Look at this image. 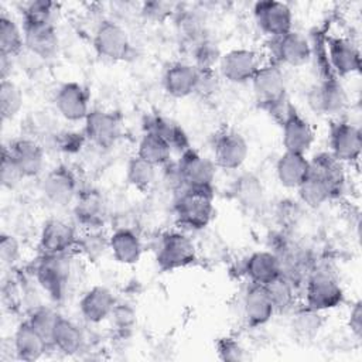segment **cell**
<instances>
[{"label":"cell","instance_id":"6da1fadb","mask_svg":"<svg viewBox=\"0 0 362 362\" xmlns=\"http://www.w3.org/2000/svg\"><path fill=\"white\" fill-rule=\"evenodd\" d=\"M250 83L256 102L281 122L290 106L287 100V81L281 66L276 62L262 64Z\"/></svg>","mask_w":362,"mask_h":362},{"label":"cell","instance_id":"7a4b0ae2","mask_svg":"<svg viewBox=\"0 0 362 362\" xmlns=\"http://www.w3.org/2000/svg\"><path fill=\"white\" fill-rule=\"evenodd\" d=\"M344 301L339 280L327 264H314L304 281V305L315 311H327Z\"/></svg>","mask_w":362,"mask_h":362},{"label":"cell","instance_id":"3957f363","mask_svg":"<svg viewBox=\"0 0 362 362\" xmlns=\"http://www.w3.org/2000/svg\"><path fill=\"white\" fill-rule=\"evenodd\" d=\"M174 209L177 221L182 228L201 230L214 218V191L185 188L178 195Z\"/></svg>","mask_w":362,"mask_h":362},{"label":"cell","instance_id":"277c9868","mask_svg":"<svg viewBox=\"0 0 362 362\" xmlns=\"http://www.w3.org/2000/svg\"><path fill=\"white\" fill-rule=\"evenodd\" d=\"M69 276L71 260L68 253L41 255L34 267V277L38 286L54 301H59L65 296Z\"/></svg>","mask_w":362,"mask_h":362},{"label":"cell","instance_id":"5b68a950","mask_svg":"<svg viewBox=\"0 0 362 362\" xmlns=\"http://www.w3.org/2000/svg\"><path fill=\"white\" fill-rule=\"evenodd\" d=\"M195 259V245L185 233L173 230L161 236L156 252V262L161 270H177L189 266Z\"/></svg>","mask_w":362,"mask_h":362},{"label":"cell","instance_id":"8992f818","mask_svg":"<svg viewBox=\"0 0 362 362\" xmlns=\"http://www.w3.org/2000/svg\"><path fill=\"white\" fill-rule=\"evenodd\" d=\"M307 105L317 115L338 116L345 110L348 96L335 76H327L308 89Z\"/></svg>","mask_w":362,"mask_h":362},{"label":"cell","instance_id":"52a82bcc","mask_svg":"<svg viewBox=\"0 0 362 362\" xmlns=\"http://www.w3.org/2000/svg\"><path fill=\"white\" fill-rule=\"evenodd\" d=\"M177 167L184 189L191 188L214 191V181L216 177V165L214 160L206 158L198 151L189 148L180 154Z\"/></svg>","mask_w":362,"mask_h":362},{"label":"cell","instance_id":"ba28073f","mask_svg":"<svg viewBox=\"0 0 362 362\" xmlns=\"http://www.w3.org/2000/svg\"><path fill=\"white\" fill-rule=\"evenodd\" d=\"M262 59L252 48H233L222 54L218 69L219 75L230 83H246L253 79Z\"/></svg>","mask_w":362,"mask_h":362},{"label":"cell","instance_id":"9c48e42d","mask_svg":"<svg viewBox=\"0 0 362 362\" xmlns=\"http://www.w3.org/2000/svg\"><path fill=\"white\" fill-rule=\"evenodd\" d=\"M329 153L342 164L356 163L362 151L361 129L348 120H335L329 127Z\"/></svg>","mask_w":362,"mask_h":362},{"label":"cell","instance_id":"30bf717a","mask_svg":"<svg viewBox=\"0 0 362 362\" xmlns=\"http://www.w3.org/2000/svg\"><path fill=\"white\" fill-rule=\"evenodd\" d=\"M273 62L291 68L307 65L313 58V47L308 38L298 31H288L287 34L270 38Z\"/></svg>","mask_w":362,"mask_h":362},{"label":"cell","instance_id":"8fae6325","mask_svg":"<svg viewBox=\"0 0 362 362\" xmlns=\"http://www.w3.org/2000/svg\"><path fill=\"white\" fill-rule=\"evenodd\" d=\"M280 124L284 151L307 154L315 141V130L313 124L304 119L293 105L288 106Z\"/></svg>","mask_w":362,"mask_h":362},{"label":"cell","instance_id":"7c38bea8","mask_svg":"<svg viewBox=\"0 0 362 362\" xmlns=\"http://www.w3.org/2000/svg\"><path fill=\"white\" fill-rule=\"evenodd\" d=\"M86 140L100 148L113 147L122 134V123L117 115L103 109H92L83 120Z\"/></svg>","mask_w":362,"mask_h":362},{"label":"cell","instance_id":"4fadbf2b","mask_svg":"<svg viewBox=\"0 0 362 362\" xmlns=\"http://www.w3.org/2000/svg\"><path fill=\"white\" fill-rule=\"evenodd\" d=\"M93 48L105 59H124L130 52L127 31L113 20H103L95 30Z\"/></svg>","mask_w":362,"mask_h":362},{"label":"cell","instance_id":"5bb4252c","mask_svg":"<svg viewBox=\"0 0 362 362\" xmlns=\"http://www.w3.org/2000/svg\"><path fill=\"white\" fill-rule=\"evenodd\" d=\"M44 198L54 206H65L75 201L79 189L74 171L68 165H58L49 170L41 181Z\"/></svg>","mask_w":362,"mask_h":362},{"label":"cell","instance_id":"9a60e30c","mask_svg":"<svg viewBox=\"0 0 362 362\" xmlns=\"http://www.w3.org/2000/svg\"><path fill=\"white\" fill-rule=\"evenodd\" d=\"M257 27L270 38H277L293 30V11L287 3L276 0L257 1L253 7Z\"/></svg>","mask_w":362,"mask_h":362},{"label":"cell","instance_id":"2e32d148","mask_svg":"<svg viewBox=\"0 0 362 362\" xmlns=\"http://www.w3.org/2000/svg\"><path fill=\"white\" fill-rule=\"evenodd\" d=\"M212 151L216 167L233 171L245 164L249 156V146L239 132L223 130L215 137Z\"/></svg>","mask_w":362,"mask_h":362},{"label":"cell","instance_id":"e0dca14e","mask_svg":"<svg viewBox=\"0 0 362 362\" xmlns=\"http://www.w3.org/2000/svg\"><path fill=\"white\" fill-rule=\"evenodd\" d=\"M78 236L72 223L58 218L48 219L40 233L38 245L41 255L68 253L71 249L76 247Z\"/></svg>","mask_w":362,"mask_h":362},{"label":"cell","instance_id":"ac0fdd59","mask_svg":"<svg viewBox=\"0 0 362 362\" xmlns=\"http://www.w3.org/2000/svg\"><path fill=\"white\" fill-rule=\"evenodd\" d=\"M54 105L58 115L65 120H85L89 113L88 90L78 82H65L55 92Z\"/></svg>","mask_w":362,"mask_h":362},{"label":"cell","instance_id":"d6986e66","mask_svg":"<svg viewBox=\"0 0 362 362\" xmlns=\"http://www.w3.org/2000/svg\"><path fill=\"white\" fill-rule=\"evenodd\" d=\"M4 150L17 164L24 178H34L42 173L45 151L38 141L28 137H18L10 141L8 147H4Z\"/></svg>","mask_w":362,"mask_h":362},{"label":"cell","instance_id":"ffe728a7","mask_svg":"<svg viewBox=\"0 0 362 362\" xmlns=\"http://www.w3.org/2000/svg\"><path fill=\"white\" fill-rule=\"evenodd\" d=\"M24 49L33 57L47 61L57 57L59 49V37L54 23L23 24Z\"/></svg>","mask_w":362,"mask_h":362},{"label":"cell","instance_id":"44dd1931","mask_svg":"<svg viewBox=\"0 0 362 362\" xmlns=\"http://www.w3.org/2000/svg\"><path fill=\"white\" fill-rule=\"evenodd\" d=\"M74 216L82 228L100 229L106 219V202L103 195L93 188L81 189L75 198Z\"/></svg>","mask_w":362,"mask_h":362},{"label":"cell","instance_id":"7402d4cb","mask_svg":"<svg viewBox=\"0 0 362 362\" xmlns=\"http://www.w3.org/2000/svg\"><path fill=\"white\" fill-rule=\"evenodd\" d=\"M327 61L337 76H348L361 69L358 47L344 37H329L327 40Z\"/></svg>","mask_w":362,"mask_h":362},{"label":"cell","instance_id":"603a6c76","mask_svg":"<svg viewBox=\"0 0 362 362\" xmlns=\"http://www.w3.org/2000/svg\"><path fill=\"white\" fill-rule=\"evenodd\" d=\"M242 310L243 317L250 327H262L267 324L276 314L267 287L252 283L243 294Z\"/></svg>","mask_w":362,"mask_h":362},{"label":"cell","instance_id":"cb8c5ba5","mask_svg":"<svg viewBox=\"0 0 362 362\" xmlns=\"http://www.w3.org/2000/svg\"><path fill=\"white\" fill-rule=\"evenodd\" d=\"M116 298L112 291L105 286H93L79 300V313L89 324H100L110 318L116 305Z\"/></svg>","mask_w":362,"mask_h":362},{"label":"cell","instance_id":"d4e9b609","mask_svg":"<svg viewBox=\"0 0 362 362\" xmlns=\"http://www.w3.org/2000/svg\"><path fill=\"white\" fill-rule=\"evenodd\" d=\"M199 69L191 62L171 64L163 76L164 90L177 99L187 98L197 92Z\"/></svg>","mask_w":362,"mask_h":362},{"label":"cell","instance_id":"484cf974","mask_svg":"<svg viewBox=\"0 0 362 362\" xmlns=\"http://www.w3.org/2000/svg\"><path fill=\"white\" fill-rule=\"evenodd\" d=\"M310 171L318 175L331 189L332 197L338 198L345 191L346 174L344 164L329 151H321L310 160Z\"/></svg>","mask_w":362,"mask_h":362},{"label":"cell","instance_id":"4316f807","mask_svg":"<svg viewBox=\"0 0 362 362\" xmlns=\"http://www.w3.org/2000/svg\"><path fill=\"white\" fill-rule=\"evenodd\" d=\"M143 129L144 133H154L160 136L164 141H167L173 151L182 154L191 148L188 136L184 129L178 123L163 115L154 113L146 116L143 122Z\"/></svg>","mask_w":362,"mask_h":362},{"label":"cell","instance_id":"83f0119b","mask_svg":"<svg viewBox=\"0 0 362 362\" xmlns=\"http://www.w3.org/2000/svg\"><path fill=\"white\" fill-rule=\"evenodd\" d=\"M245 274L252 284L267 286L281 276V264L277 255L272 250L252 253L243 266Z\"/></svg>","mask_w":362,"mask_h":362},{"label":"cell","instance_id":"f1b7e54d","mask_svg":"<svg viewBox=\"0 0 362 362\" xmlns=\"http://www.w3.org/2000/svg\"><path fill=\"white\" fill-rule=\"evenodd\" d=\"M48 341L28 322L23 321L13 337V351L20 361L33 362L42 358L48 349Z\"/></svg>","mask_w":362,"mask_h":362},{"label":"cell","instance_id":"f546056e","mask_svg":"<svg viewBox=\"0 0 362 362\" xmlns=\"http://www.w3.org/2000/svg\"><path fill=\"white\" fill-rule=\"evenodd\" d=\"M310 171V158L305 154L284 151L276 161V177L281 187L297 189Z\"/></svg>","mask_w":362,"mask_h":362},{"label":"cell","instance_id":"4dcf8cb0","mask_svg":"<svg viewBox=\"0 0 362 362\" xmlns=\"http://www.w3.org/2000/svg\"><path fill=\"white\" fill-rule=\"evenodd\" d=\"M109 250L116 262L122 264H134L141 257L143 245L134 230L119 228L109 236Z\"/></svg>","mask_w":362,"mask_h":362},{"label":"cell","instance_id":"1f68e13d","mask_svg":"<svg viewBox=\"0 0 362 362\" xmlns=\"http://www.w3.org/2000/svg\"><path fill=\"white\" fill-rule=\"evenodd\" d=\"M230 192L236 202L247 211L259 209L264 202V187L262 180L253 173H243L236 177L232 182Z\"/></svg>","mask_w":362,"mask_h":362},{"label":"cell","instance_id":"d6a6232c","mask_svg":"<svg viewBox=\"0 0 362 362\" xmlns=\"http://www.w3.org/2000/svg\"><path fill=\"white\" fill-rule=\"evenodd\" d=\"M83 342L85 337L82 329L69 318L59 315L55 322L49 345L58 352L72 356L82 349Z\"/></svg>","mask_w":362,"mask_h":362},{"label":"cell","instance_id":"836d02e7","mask_svg":"<svg viewBox=\"0 0 362 362\" xmlns=\"http://www.w3.org/2000/svg\"><path fill=\"white\" fill-rule=\"evenodd\" d=\"M173 150L160 136L154 133H143L139 144H137V156L144 161L163 167L170 163Z\"/></svg>","mask_w":362,"mask_h":362},{"label":"cell","instance_id":"e575fe53","mask_svg":"<svg viewBox=\"0 0 362 362\" xmlns=\"http://www.w3.org/2000/svg\"><path fill=\"white\" fill-rule=\"evenodd\" d=\"M301 202L308 208H320L328 201L334 199L328 185L314 173L308 171V175L297 188Z\"/></svg>","mask_w":362,"mask_h":362},{"label":"cell","instance_id":"d590c367","mask_svg":"<svg viewBox=\"0 0 362 362\" xmlns=\"http://www.w3.org/2000/svg\"><path fill=\"white\" fill-rule=\"evenodd\" d=\"M24 49V34L11 17L4 13L0 17V54L8 57H18Z\"/></svg>","mask_w":362,"mask_h":362},{"label":"cell","instance_id":"8d00e7d4","mask_svg":"<svg viewBox=\"0 0 362 362\" xmlns=\"http://www.w3.org/2000/svg\"><path fill=\"white\" fill-rule=\"evenodd\" d=\"M24 106V96L20 86L11 81L0 82V113L3 120H13Z\"/></svg>","mask_w":362,"mask_h":362},{"label":"cell","instance_id":"74e56055","mask_svg":"<svg viewBox=\"0 0 362 362\" xmlns=\"http://www.w3.org/2000/svg\"><path fill=\"white\" fill-rule=\"evenodd\" d=\"M157 177V167L144 161L139 156H134L129 160L127 167H126V180L127 182L140 189H148Z\"/></svg>","mask_w":362,"mask_h":362},{"label":"cell","instance_id":"f35d334b","mask_svg":"<svg viewBox=\"0 0 362 362\" xmlns=\"http://www.w3.org/2000/svg\"><path fill=\"white\" fill-rule=\"evenodd\" d=\"M272 301L274 304L276 313H286L294 308L296 296H297V286L293 284L288 279L280 276L274 281L266 286Z\"/></svg>","mask_w":362,"mask_h":362},{"label":"cell","instance_id":"ab89813d","mask_svg":"<svg viewBox=\"0 0 362 362\" xmlns=\"http://www.w3.org/2000/svg\"><path fill=\"white\" fill-rule=\"evenodd\" d=\"M191 54L194 58L192 65H195L199 71L215 69V65L219 64V59L222 57L216 44L208 37H204L194 45H191Z\"/></svg>","mask_w":362,"mask_h":362},{"label":"cell","instance_id":"60d3db41","mask_svg":"<svg viewBox=\"0 0 362 362\" xmlns=\"http://www.w3.org/2000/svg\"><path fill=\"white\" fill-rule=\"evenodd\" d=\"M76 249L89 260L99 259L109 250V236L106 238L100 229H86L83 235L78 236Z\"/></svg>","mask_w":362,"mask_h":362},{"label":"cell","instance_id":"b9f144b4","mask_svg":"<svg viewBox=\"0 0 362 362\" xmlns=\"http://www.w3.org/2000/svg\"><path fill=\"white\" fill-rule=\"evenodd\" d=\"M291 327L297 335L303 338H310L318 332L321 328V313L303 305L297 308L293 314Z\"/></svg>","mask_w":362,"mask_h":362},{"label":"cell","instance_id":"7bdbcfd3","mask_svg":"<svg viewBox=\"0 0 362 362\" xmlns=\"http://www.w3.org/2000/svg\"><path fill=\"white\" fill-rule=\"evenodd\" d=\"M59 314L57 311H54L49 307L45 305H35L28 317V322L48 341V344L51 342V335L55 327V322L58 320ZM51 346V345H49Z\"/></svg>","mask_w":362,"mask_h":362},{"label":"cell","instance_id":"ee69618b","mask_svg":"<svg viewBox=\"0 0 362 362\" xmlns=\"http://www.w3.org/2000/svg\"><path fill=\"white\" fill-rule=\"evenodd\" d=\"M54 3L45 0L30 1L23 7L21 20L23 24H47L52 23Z\"/></svg>","mask_w":362,"mask_h":362},{"label":"cell","instance_id":"f6af8a7d","mask_svg":"<svg viewBox=\"0 0 362 362\" xmlns=\"http://www.w3.org/2000/svg\"><path fill=\"white\" fill-rule=\"evenodd\" d=\"M85 140H86V137L83 133L64 130L54 136L52 143L57 150H59L65 154H75V153L81 151V148L85 144Z\"/></svg>","mask_w":362,"mask_h":362},{"label":"cell","instance_id":"bcb514c9","mask_svg":"<svg viewBox=\"0 0 362 362\" xmlns=\"http://www.w3.org/2000/svg\"><path fill=\"white\" fill-rule=\"evenodd\" d=\"M23 180H24L23 173L20 171L17 164L13 161L10 154L3 148V157H1V165H0V181L3 188L14 189Z\"/></svg>","mask_w":362,"mask_h":362},{"label":"cell","instance_id":"7dc6e473","mask_svg":"<svg viewBox=\"0 0 362 362\" xmlns=\"http://www.w3.org/2000/svg\"><path fill=\"white\" fill-rule=\"evenodd\" d=\"M216 354L221 361L225 362H240L245 361V349L239 341L230 337H223L216 342Z\"/></svg>","mask_w":362,"mask_h":362},{"label":"cell","instance_id":"c3c4849f","mask_svg":"<svg viewBox=\"0 0 362 362\" xmlns=\"http://www.w3.org/2000/svg\"><path fill=\"white\" fill-rule=\"evenodd\" d=\"M21 246L17 238L11 233L3 232L0 236V260L4 266H13L18 262Z\"/></svg>","mask_w":362,"mask_h":362},{"label":"cell","instance_id":"681fc988","mask_svg":"<svg viewBox=\"0 0 362 362\" xmlns=\"http://www.w3.org/2000/svg\"><path fill=\"white\" fill-rule=\"evenodd\" d=\"M173 11V4L164 3V1H148L143 3L141 6V14L153 21H161L167 18Z\"/></svg>","mask_w":362,"mask_h":362},{"label":"cell","instance_id":"f907efd6","mask_svg":"<svg viewBox=\"0 0 362 362\" xmlns=\"http://www.w3.org/2000/svg\"><path fill=\"white\" fill-rule=\"evenodd\" d=\"M110 318L119 329H129L136 321L134 311L124 304H116L110 314Z\"/></svg>","mask_w":362,"mask_h":362},{"label":"cell","instance_id":"816d5d0a","mask_svg":"<svg viewBox=\"0 0 362 362\" xmlns=\"http://www.w3.org/2000/svg\"><path fill=\"white\" fill-rule=\"evenodd\" d=\"M216 85H218V76L215 74V69L199 71V78H198V85H197L198 93H201V95L214 93L216 90Z\"/></svg>","mask_w":362,"mask_h":362},{"label":"cell","instance_id":"f5cc1de1","mask_svg":"<svg viewBox=\"0 0 362 362\" xmlns=\"http://www.w3.org/2000/svg\"><path fill=\"white\" fill-rule=\"evenodd\" d=\"M348 325L351 328V332L356 338H361V335H362V304H361V301H356L352 305L351 313H349Z\"/></svg>","mask_w":362,"mask_h":362},{"label":"cell","instance_id":"db71d44e","mask_svg":"<svg viewBox=\"0 0 362 362\" xmlns=\"http://www.w3.org/2000/svg\"><path fill=\"white\" fill-rule=\"evenodd\" d=\"M13 59L14 57H8V55H3L0 54V76L1 81L4 79H11V71H13Z\"/></svg>","mask_w":362,"mask_h":362}]
</instances>
